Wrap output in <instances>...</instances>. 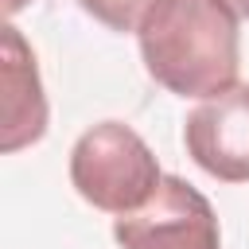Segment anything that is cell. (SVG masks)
Segmentation results:
<instances>
[{"label":"cell","mask_w":249,"mask_h":249,"mask_svg":"<svg viewBox=\"0 0 249 249\" xmlns=\"http://www.w3.org/2000/svg\"><path fill=\"white\" fill-rule=\"evenodd\" d=\"M0 148L16 152L35 144L47 132V97L35 54L12 23L0 27Z\"/></svg>","instance_id":"cell-5"},{"label":"cell","mask_w":249,"mask_h":249,"mask_svg":"<svg viewBox=\"0 0 249 249\" xmlns=\"http://www.w3.org/2000/svg\"><path fill=\"white\" fill-rule=\"evenodd\" d=\"M160 163L152 148L121 121H101L78 136L70 148V183L74 191L105 210V214H132L140 210L160 187Z\"/></svg>","instance_id":"cell-2"},{"label":"cell","mask_w":249,"mask_h":249,"mask_svg":"<svg viewBox=\"0 0 249 249\" xmlns=\"http://www.w3.org/2000/svg\"><path fill=\"white\" fill-rule=\"evenodd\" d=\"M233 8H237V16H249V0H230Z\"/></svg>","instance_id":"cell-8"},{"label":"cell","mask_w":249,"mask_h":249,"mask_svg":"<svg viewBox=\"0 0 249 249\" xmlns=\"http://www.w3.org/2000/svg\"><path fill=\"white\" fill-rule=\"evenodd\" d=\"M191 160L226 183L249 179V82H237L214 97H202L183 124Z\"/></svg>","instance_id":"cell-4"},{"label":"cell","mask_w":249,"mask_h":249,"mask_svg":"<svg viewBox=\"0 0 249 249\" xmlns=\"http://www.w3.org/2000/svg\"><path fill=\"white\" fill-rule=\"evenodd\" d=\"M93 19H101L105 27L113 31H136L144 12L156 4V0H78Z\"/></svg>","instance_id":"cell-6"},{"label":"cell","mask_w":249,"mask_h":249,"mask_svg":"<svg viewBox=\"0 0 249 249\" xmlns=\"http://www.w3.org/2000/svg\"><path fill=\"white\" fill-rule=\"evenodd\" d=\"M113 233L124 249H222L210 198L179 175H163L140 210L117 218Z\"/></svg>","instance_id":"cell-3"},{"label":"cell","mask_w":249,"mask_h":249,"mask_svg":"<svg viewBox=\"0 0 249 249\" xmlns=\"http://www.w3.org/2000/svg\"><path fill=\"white\" fill-rule=\"evenodd\" d=\"M148 74L179 97H214L237 86L241 16L230 0H156L140 27Z\"/></svg>","instance_id":"cell-1"},{"label":"cell","mask_w":249,"mask_h":249,"mask_svg":"<svg viewBox=\"0 0 249 249\" xmlns=\"http://www.w3.org/2000/svg\"><path fill=\"white\" fill-rule=\"evenodd\" d=\"M23 4H27V0H4V16H16Z\"/></svg>","instance_id":"cell-7"}]
</instances>
